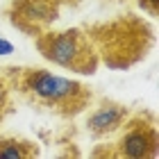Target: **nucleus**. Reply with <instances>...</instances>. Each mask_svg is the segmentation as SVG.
Masks as SVG:
<instances>
[{
    "label": "nucleus",
    "mask_w": 159,
    "mask_h": 159,
    "mask_svg": "<svg viewBox=\"0 0 159 159\" xmlns=\"http://www.w3.org/2000/svg\"><path fill=\"white\" fill-rule=\"evenodd\" d=\"M41 150L32 139L18 134H0V159H34Z\"/></svg>",
    "instance_id": "7"
},
{
    "label": "nucleus",
    "mask_w": 159,
    "mask_h": 159,
    "mask_svg": "<svg viewBox=\"0 0 159 159\" xmlns=\"http://www.w3.org/2000/svg\"><path fill=\"white\" fill-rule=\"evenodd\" d=\"M11 52H14V46L7 39L0 37V55H11Z\"/></svg>",
    "instance_id": "10"
},
{
    "label": "nucleus",
    "mask_w": 159,
    "mask_h": 159,
    "mask_svg": "<svg viewBox=\"0 0 159 159\" xmlns=\"http://www.w3.org/2000/svg\"><path fill=\"white\" fill-rule=\"evenodd\" d=\"M136 5H139L150 18H157L159 16V0H136Z\"/></svg>",
    "instance_id": "9"
},
{
    "label": "nucleus",
    "mask_w": 159,
    "mask_h": 159,
    "mask_svg": "<svg viewBox=\"0 0 159 159\" xmlns=\"http://www.w3.org/2000/svg\"><path fill=\"white\" fill-rule=\"evenodd\" d=\"M129 111L132 109L123 102H116L111 98H100L98 105L84 118V127L89 132L91 141H102L107 136H111L114 132H118V127L125 123Z\"/></svg>",
    "instance_id": "6"
},
{
    "label": "nucleus",
    "mask_w": 159,
    "mask_h": 159,
    "mask_svg": "<svg viewBox=\"0 0 159 159\" xmlns=\"http://www.w3.org/2000/svg\"><path fill=\"white\" fill-rule=\"evenodd\" d=\"M98 52L100 64L111 70H127L148 57L155 46V34L148 20L127 11L109 20L82 25Z\"/></svg>",
    "instance_id": "2"
},
{
    "label": "nucleus",
    "mask_w": 159,
    "mask_h": 159,
    "mask_svg": "<svg viewBox=\"0 0 159 159\" xmlns=\"http://www.w3.org/2000/svg\"><path fill=\"white\" fill-rule=\"evenodd\" d=\"M118 139L114 143H98L91 157L107 159H155L159 155V129L152 111H129L125 123L118 127Z\"/></svg>",
    "instance_id": "4"
},
{
    "label": "nucleus",
    "mask_w": 159,
    "mask_h": 159,
    "mask_svg": "<svg viewBox=\"0 0 159 159\" xmlns=\"http://www.w3.org/2000/svg\"><path fill=\"white\" fill-rule=\"evenodd\" d=\"M16 111V102H14V93L9 86V80L5 77V73L0 70V125L7 120L9 114Z\"/></svg>",
    "instance_id": "8"
},
{
    "label": "nucleus",
    "mask_w": 159,
    "mask_h": 159,
    "mask_svg": "<svg viewBox=\"0 0 159 159\" xmlns=\"http://www.w3.org/2000/svg\"><path fill=\"white\" fill-rule=\"evenodd\" d=\"M32 39L39 55L52 66H59L64 70L80 75L98 73L100 59L84 27H64V30L48 27Z\"/></svg>",
    "instance_id": "3"
},
{
    "label": "nucleus",
    "mask_w": 159,
    "mask_h": 159,
    "mask_svg": "<svg viewBox=\"0 0 159 159\" xmlns=\"http://www.w3.org/2000/svg\"><path fill=\"white\" fill-rule=\"evenodd\" d=\"M82 0H11L5 7V18L27 37H37L52 27L64 5H80Z\"/></svg>",
    "instance_id": "5"
},
{
    "label": "nucleus",
    "mask_w": 159,
    "mask_h": 159,
    "mask_svg": "<svg viewBox=\"0 0 159 159\" xmlns=\"http://www.w3.org/2000/svg\"><path fill=\"white\" fill-rule=\"evenodd\" d=\"M9 80L11 93L30 105L32 109L55 114L64 120H73L84 114L93 102L89 84L57 75L41 66H0Z\"/></svg>",
    "instance_id": "1"
}]
</instances>
